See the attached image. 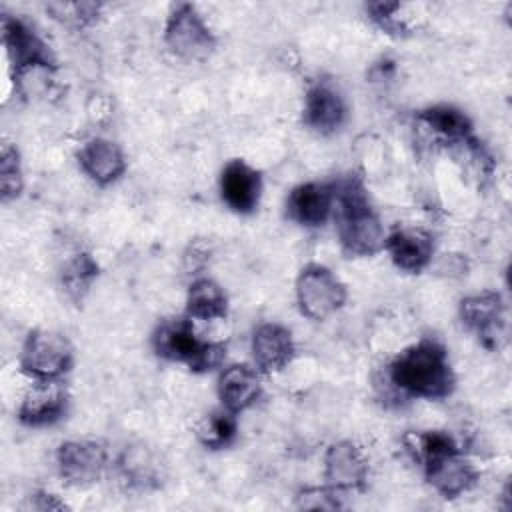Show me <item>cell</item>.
I'll return each instance as SVG.
<instances>
[{
  "instance_id": "cell-1",
  "label": "cell",
  "mask_w": 512,
  "mask_h": 512,
  "mask_svg": "<svg viewBox=\"0 0 512 512\" xmlns=\"http://www.w3.org/2000/svg\"><path fill=\"white\" fill-rule=\"evenodd\" d=\"M388 378L406 396L440 400L454 388V372L444 346L420 340L404 348L390 364Z\"/></svg>"
},
{
  "instance_id": "cell-2",
  "label": "cell",
  "mask_w": 512,
  "mask_h": 512,
  "mask_svg": "<svg viewBox=\"0 0 512 512\" xmlns=\"http://www.w3.org/2000/svg\"><path fill=\"white\" fill-rule=\"evenodd\" d=\"M338 238L350 256H372L384 248L386 234L378 214L370 208L362 186L344 180L334 186Z\"/></svg>"
},
{
  "instance_id": "cell-3",
  "label": "cell",
  "mask_w": 512,
  "mask_h": 512,
  "mask_svg": "<svg viewBox=\"0 0 512 512\" xmlns=\"http://www.w3.org/2000/svg\"><path fill=\"white\" fill-rule=\"evenodd\" d=\"M152 348L160 358L186 364L194 372L216 368L226 354L222 342L200 338L188 316L160 322L152 334Z\"/></svg>"
},
{
  "instance_id": "cell-4",
  "label": "cell",
  "mask_w": 512,
  "mask_h": 512,
  "mask_svg": "<svg viewBox=\"0 0 512 512\" xmlns=\"http://www.w3.org/2000/svg\"><path fill=\"white\" fill-rule=\"evenodd\" d=\"M20 370L34 382L60 380L72 366V344L54 330H34L24 340Z\"/></svg>"
},
{
  "instance_id": "cell-5",
  "label": "cell",
  "mask_w": 512,
  "mask_h": 512,
  "mask_svg": "<svg viewBox=\"0 0 512 512\" xmlns=\"http://www.w3.org/2000/svg\"><path fill=\"white\" fill-rule=\"evenodd\" d=\"M296 302L310 320H326L346 302V286L322 264H308L296 280Z\"/></svg>"
},
{
  "instance_id": "cell-6",
  "label": "cell",
  "mask_w": 512,
  "mask_h": 512,
  "mask_svg": "<svg viewBox=\"0 0 512 512\" xmlns=\"http://www.w3.org/2000/svg\"><path fill=\"white\" fill-rule=\"evenodd\" d=\"M164 40L174 56L188 62L208 58L216 46L210 26L192 4H178L172 10L166 22Z\"/></svg>"
},
{
  "instance_id": "cell-7",
  "label": "cell",
  "mask_w": 512,
  "mask_h": 512,
  "mask_svg": "<svg viewBox=\"0 0 512 512\" xmlns=\"http://www.w3.org/2000/svg\"><path fill=\"white\" fill-rule=\"evenodd\" d=\"M108 462V452L98 440H68L58 446L56 466L60 476L72 486H90L100 480Z\"/></svg>"
},
{
  "instance_id": "cell-8",
  "label": "cell",
  "mask_w": 512,
  "mask_h": 512,
  "mask_svg": "<svg viewBox=\"0 0 512 512\" xmlns=\"http://www.w3.org/2000/svg\"><path fill=\"white\" fill-rule=\"evenodd\" d=\"M422 468L426 472L428 484L442 496V498H456L468 492L478 472L470 460L464 458L458 446L446 448L422 462Z\"/></svg>"
},
{
  "instance_id": "cell-9",
  "label": "cell",
  "mask_w": 512,
  "mask_h": 512,
  "mask_svg": "<svg viewBox=\"0 0 512 512\" xmlns=\"http://www.w3.org/2000/svg\"><path fill=\"white\" fill-rule=\"evenodd\" d=\"M324 480L336 494L364 490L368 480V460L364 452L348 440L334 442L324 454Z\"/></svg>"
},
{
  "instance_id": "cell-10",
  "label": "cell",
  "mask_w": 512,
  "mask_h": 512,
  "mask_svg": "<svg viewBox=\"0 0 512 512\" xmlns=\"http://www.w3.org/2000/svg\"><path fill=\"white\" fill-rule=\"evenodd\" d=\"M460 318L486 348H498L504 338V302L496 292H478L460 302Z\"/></svg>"
},
{
  "instance_id": "cell-11",
  "label": "cell",
  "mask_w": 512,
  "mask_h": 512,
  "mask_svg": "<svg viewBox=\"0 0 512 512\" xmlns=\"http://www.w3.org/2000/svg\"><path fill=\"white\" fill-rule=\"evenodd\" d=\"M68 392L60 380L34 382L18 406V418L26 426H48L66 414Z\"/></svg>"
},
{
  "instance_id": "cell-12",
  "label": "cell",
  "mask_w": 512,
  "mask_h": 512,
  "mask_svg": "<svg viewBox=\"0 0 512 512\" xmlns=\"http://www.w3.org/2000/svg\"><path fill=\"white\" fill-rule=\"evenodd\" d=\"M2 36L14 74L32 68H52V58L46 44L36 36V32L18 18H4Z\"/></svg>"
},
{
  "instance_id": "cell-13",
  "label": "cell",
  "mask_w": 512,
  "mask_h": 512,
  "mask_svg": "<svg viewBox=\"0 0 512 512\" xmlns=\"http://www.w3.org/2000/svg\"><path fill=\"white\" fill-rule=\"evenodd\" d=\"M334 186L326 182H304L286 198V214L292 222L316 228L322 226L334 210Z\"/></svg>"
},
{
  "instance_id": "cell-14",
  "label": "cell",
  "mask_w": 512,
  "mask_h": 512,
  "mask_svg": "<svg viewBox=\"0 0 512 512\" xmlns=\"http://www.w3.org/2000/svg\"><path fill=\"white\" fill-rule=\"evenodd\" d=\"M220 194L230 210L238 214H250L260 202L262 178L244 160H232L220 174Z\"/></svg>"
},
{
  "instance_id": "cell-15",
  "label": "cell",
  "mask_w": 512,
  "mask_h": 512,
  "mask_svg": "<svg viewBox=\"0 0 512 512\" xmlns=\"http://www.w3.org/2000/svg\"><path fill=\"white\" fill-rule=\"evenodd\" d=\"M294 356L292 332L276 322L260 324L252 334V358L258 372H280Z\"/></svg>"
},
{
  "instance_id": "cell-16",
  "label": "cell",
  "mask_w": 512,
  "mask_h": 512,
  "mask_svg": "<svg viewBox=\"0 0 512 512\" xmlns=\"http://www.w3.org/2000/svg\"><path fill=\"white\" fill-rule=\"evenodd\" d=\"M262 394L260 372L248 364H230L220 372L218 398L224 410L240 414L256 404Z\"/></svg>"
},
{
  "instance_id": "cell-17",
  "label": "cell",
  "mask_w": 512,
  "mask_h": 512,
  "mask_svg": "<svg viewBox=\"0 0 512 512\" xmlns=\"http://www.w3.org/2000/svg\"><path fill=\"white\" fill-rule=\"evenodd\" d=\"M78 164L84 174L100 186L116 182L126 170L124 152L118 144L106 138H92L84 142L78 152Z\"/></svg>"
},
{
  "instance_id": "cell-18",
  "label": "cell",
  "mask_w": 512,
  "mask_h": 512,
  "mask_svg": "<svg viewBox=\"0 0 512 512\" xmlns=\"http://www.w3.org/2000/svg\"><path fill=\"white\" fill-rule=\"evenodd\" d=\"M384 248L396 268L404 272H420L432 260L434 242L432 236L420 228H400L386 236Z\"/></svg>"
},
{
  "instance_id": "cell-19",
  "label": "cell",
  "mask_w": 512,
  "mask_h": 512,
  "mask_svg": "<svg viewBox=\"0 0 512 512\" xmlns=\"http://www.w3.org/2000/svg\"><path fill=\"white\" fill-rule=\"evenodd\" d=\"M344 120L346 104L340 92L322 82L310 86L304 100V122L320 134H330L336 132Z\"/></svg>"
},
{
  "instance_id": "cell-20",
  "label": "cell",
  "mask_w": 512,
  "mask_h": 512,
  "mask_svg": "<svg viewBox=\"0 0 512 512\" xmlns=\"http://www.w3.org/2000/svg\"><path fill=\"white\" fill-rule=\"evenodd\" d=\"M228 310V298L222 286L210 278H196L188 286L186 294V316L190 320H218Z\"/></svg>"
},
{
  "instance_id": "cell-21",
  "label": "cell",
  "mask_w": 512,
  "mask_h": 512,
  "mask_svg": "<svg viewBox=\"0 0 512 512\" xmlns=\"http://www.w3.org/2000/svg\"><path fill=\"white\" fill-rule=\"evenodd\" d=\"M118 470L122 480L134 488H148L156 484L160 474V468L152 452L142 444L124 450V454L118 460Z\"/></svg>"
},
{
  "instance_id": "cell-22",
  "label": "cell",
  "mask_w": 512,
  "mask_h": 512,
  "mask_svg": "<svg viewBox=\"0 0 512 512\" xmlns=\"http://www.w3.org/2000/svg\"><path fill=\"white\" fill-rule=\"evenodd\" d=\"M420 120L438 136L452 142H466L470 136V120L452 106H432L420 112Z\"/></svg>"
},
{
  "instance_id": "cell-23",
  "label": "cell",
  "mask_w": 512,
  "mask_h": 512,
  "mask_svg": "<svg viewBox=\"0 0 512 512\" xmlns=\"http://www.w3.org/2000/svg\"><path fill=\"white\" fill-rule=\"evenodd\" d=\"M236 414L220 408L216 412L206 414L198 428H196V436L200 440L202 446L210 448V450H220L232 444V440L236 438Z\"/></svg>"
},
{
  "instance_id": "cell-24",
  "label": "cell",
  "mask_w": 512,
  "mask_h": 512,
  "mask_svg": "<svg viewBox=\"0 0 512 512\" xmlns=\"http://www.w3.org/2000/svg\"><path fill=\"white\" fill-rule=\"evenodd\" d=\"M96 264L88 254H78L66 268H64V288L66 292L78 300L82 298V294L88 290L90 282L96 278Z\"/></svg>"
},
{
  "instance_id": "cell-25",
  "label": "cell",
  "mask_w": 512,
  "mask_h": 512,
  "mask_svg": "<svg viewBox=\"0 0 512 512\" xmlns=\"http://www.w3.org/2000/svg\"><path fill=\"white\" fill-rule=\"evenodd\" d=\"M22 166H20V156L18 150L10 144L2 146L0 154V188H2V198L12 200L22 192Z\"/></svg>"
}]
</instances>
